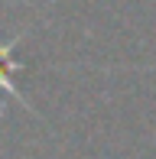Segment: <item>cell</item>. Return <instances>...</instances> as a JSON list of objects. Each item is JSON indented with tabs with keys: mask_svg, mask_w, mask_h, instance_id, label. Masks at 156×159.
I'll return each mask as SVG.
<instances>
[{
	"mask_svg": "<svg viewBox=\"0 0 156 159\" xmlns=\"http://www.w3.org/2000/svg\"><path fill=\"white\" fill-rule=\"evenodd\" d=\"M10 68H16V65L10 62V46H0V88H3V91H13L10 78H7V71H10Z\"/></svg>",
	"mask_w": 156,
	"mask_h": 159,
	"instance_id": "6da1fadb",
	"label": "cell"
}]
</instances>
